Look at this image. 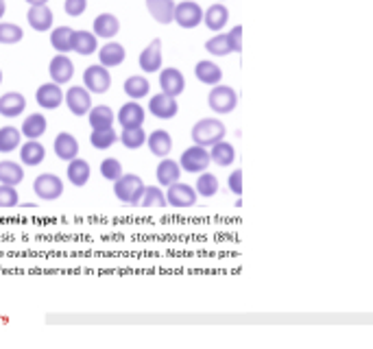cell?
Segmentation results:
<instances>
[{"label":"cell","instance_id":"cell-1","mask_svg":"<svg viewBox=\"0 0 373 349\" xmlns=\"http://www.w3.org/2000/svg\"><path fill=\"white\" fill-rule=\"evenodd\" d=\"M145 188L147 184L140 179V175L134 173H122L118 179L114 182V195L118 201L127 203V205H134V208H140V201H142L145 195Z\"/></svg>","mask_w":373,"mask_h":349},{"label":"cell","instance_id":"cell-2","mask_svg":"<svg viewBox=\"0 0 373 349\" xmlns=\"http://www.w3.org/2000/svg\"><path fill=\"white\" fill-rule=\"evenodd\" d=\"M225 134H227V129L218 118H201L199 123H195V127H192L190 138L195 145L210 149L216 145V142L225 140Z\"/></svg>","mask_w":373,"mask_h":349},{"label":"cell","instance_id":"cell-3","mask_svg":"<svg viewBox=\"0 0 373 349\" xmlns=\"http://www.w3.org/2000/svg\"><path fill=\"white\" fill-rule=\"evenodd\" d=\"M208 105L212 112L216 114H231L238 105V94L234 87L223 85V83H216L212 85L210 94H208Z\"/></svg>","mask_w":373,"mask_h":349},{"label":"cell","instance_id":"cell-4","mask_svg":"<svg viewBox=\"0 0 373 349\" xmlns=\"http://www.w3.org/2000/svg\"><path fill=\"white\" fill-rule=\"evenodd\" d=\"M210 149L205 147H199V145H192L188 147L182 158H179V166H182L184 173H190V175H199L203 171H208L210 166Z\"/></svg>","mask_w":373,"mask_h":349},{"label":"cell","instance_id":"cell-5","mask_svg":"<svg viewBox=\"0 0 373 349\" xmlns=\"http://www.w3.org/2000/svg\"><path fill=\"white\" fill-rule=\"evenodd\" d=\"M199 201V195L197 190L184 184V182H175L166 188V203L171 205V208H177V210H188L192 205H197Z\"/></svg>","mask_w":373,"mask_h":349},{"label":"cell","instance_id":"cell-6","mask_svg":"<svg viewBox=\"0 0 373 349\" xmlns=\"http://www.w3.org/2000/svg\"><path fill=\"white\" fill-rule=\"evenodd\" d=\"M173 22H177L182 29H197L203 24V9L197 0H182L175 5V16Z\"/></svg>","mask_w":373,"mask_h":349},{"label":"cell","instance_id":"cell-7","mask_svg":"<svg viewBox=\"0 0 373 349\" xmlns=\"http://www.w3.org/2000/svg\"><path fill=\"white\" fill-rule=\"evenodd\" d=\"M83 85L87 87V92L92 94H105L111 87V74L109 68H105L103 63H92L83 70Z\"/></svg>","mask_w":373,"mask_h":349},{"label":"cell","instance_id":"cell-8","mask_svg":"<svg viewBox=\"0 0 373 349\" xmlns=\"http://www.w3.org/2000/svg\"><path fill=\"white\" fill-rule=\"evenodd\" d=\"M33 192L42 201H55L63 195V182L61 177L53 175V173H42L35 177L33 182Z\"/></svg>","mask_w":373,"mask_h":349},{"label":"cell","instance_id":"cell-9","mask_svg":"<svg viewBox=\"0 0 373 349\" xmlns=\"http://www.w3.org/2000/svg\"><path fill=\"white\" fill-rule=\"evenodd\" d=\"M63 103L74 116H85L92 109V92H87L85 85H74L68 92H63Z\"/></svg>","mask_w":373,"mask_h":349},{"label":"cell","instance_id":"cell-10","mask_svg":"<svg viewBox=\"0 0 373 349\" xmlns=\"http://www.w3.org/2000/svg\"><path fill=\"white\" fill-rule=\"evenodd\" d=\"M149 112L156 116L160 120H171L179 114V105H177V98L175 96H169V94H156L149 98Z\"/></svg>","mask_w":373,"mask_h":349},{"label":"cell","instance_id":"cell-11","mask_svg":"<svg viewBox=\"0 0 373 349\" xmlns=\"http://www.w3.org/2000/svg\"><path fill=\"white\" fill-rule=\"evenodd\" d=\"M160 87L169 96H182L186 89V76L179 68H164L160 70Z\"/></svg>","mask_w":373,"mask_h":349},{"label":"cell","instance_id":"cell-12","mask_svg":"<svg viewBox=\"0 0 373 349\" xmlns=\"http://www.w3.org/2000/svg\"><path fill=\"white\" fill-rule=\"evenodd\" d=\"M162 61H164V55H162V40L156 37V40H151L149 46L140 53L138 57V63H140V70L145 72H160L162 70Z\"/></svg>","mask_w":373,"mask_h":349},{"label":"cell","instance_id":"cell-13","mask_svg":"<svg viewBox=\"0 0 373 349\" xmlns=\"http://www.w3.org/2000/svg\"><path fill=\"white\" fill-rule=\"evenodd\" d=\"M27 22L33 31H40L46 33L53 29V22H55V14L50 11L48 5H29L27 11Z\"/></svg>","mask_w":373,"mask_h":349},{"label":"cell","instance_id":"cell-14","mask_svg":"<svg viewBox=\"0 0 373 349\" xmlns=\"http://www.w3.org/2000/svg\"><path fill=\"white\" fill-rule=\"evenodd\" d=\"M48 74H50V81L63 85L74 76V63L70 61V57L66 53H59V55H55L53 59H50Z\"/></svg>","mask_w":373,"mask_h":349},{"label":"cell","instance_id":"cell-15","mask_svg":"<svg viewBox=\"0 0 373 349\" xmlns=\"http://www.w3.org/2000/svg\"><path fill=\"white\" fill-rule=\"evenodd\" d=\"M145 118H147V112H145V107L140 105L138 101L125 103V105L118 109V114H116V120L120 123L122 129L142 127V125H145Z\"/></svg>","mask_w":373,"mask_h":349},{"label":"cell","instance_id":"cell-16","mask_svg":"<svg viewBox=\"0 0 373 349\" xmlns=\"http://www.w3.org/2000/svg\"><path fill=\"white\" fill-rule=\"evenodd\" d=\"M35 101H37V105L44 109H57L63 103V89L55 81L42 83L35 92Z\"/></svg>","mask_w":373,"mask_h":349},{"label":"cell","instance_id":"cell-17","mask_svg":"<svg viewBox=\"0 0 373 349\" xmlns=\"http://www.w3.org/2000/svg\"><path fill=\"white\" fill-rule=\"evenodd\" d=\"M53 151L59 160L70 162L74 158H79V140L68 131H61V134H57V138L53 142Z\"/></svg>","mask_w":373,"mask_h":349},{"label":"cell","instance_id":"cell-18","mask_svg":"<svg viewBox=\"0 0 373 349\" xmlns=\"http://www.w3.org/2000/svg\"><path fill=\"white\" fill-rule=\"evenodd\" d=\"M147 147L156 158H169L173 151V138L166 129H156L147 136Z\"/></svg>","mask_w":373,"mask_h":349},{"label":"cell","instance_id":"cell-19","mask_svg":"<svg viewBox=\"0 0 373 349\" xmlns=\"http://www.w3.org/2000/svg\"><path fill=\"white\" fill-rule=\"evenodd\" d=\"M227 20H229V9L223 3H214L208 9H203V24L214 33L223 31Z\"/></svg>","mask_w":373,"mask_h":349},{"label":"cell","instance_id":"cell-20","mask_svg":"<svg viewBox=\"0 0 373 349\" xmlns=\"http://www.w3.org/2000/svg\"><path fill=\"white\" fill-rule=\"evenodd\" d=\"M182 166H179V162L171 160V158H162V162L158 164L156 168V177H158V186L162 188H169L171 184L179 182L182 179Z\"/></svg>","mask_w":373,"mask_h":349},{"label":"cell","instance_id":"cell-21","mask_svg":"<svg viewBox=\"0 0 373 349\" xmlns=\"http://www.w3.org/2000/svg\"><path fill=\"white\" fill-rule=\"evenodd\" d=\"M195 76H197L199 83L212 87V85L223 81V70H221L218 63H214L210 59H201V61H197V66H195Z\"/></svg>","mask_w":373,"mask_h":349},{"label":"cell","instance_id":"cell-22","mask_svg":"<svg viewBox=\"0 0 373 349\" xmlns=\"http://www.w3.org/2000/svg\"><path fill=\"white\" fill-rule=\"evenodd\" d=\"M127 59V50L122 44L118 42H114L109 40L105 46H100L98 48V63H103L105 68H116V66H120V63Z\"/></svg>","mask_w":373,"mask_h":349},{"label":"cell","instance_id":"cell-23","mask_svg":"<svg viewBox=\"0 0 373 349\" xmlns=\"http://www.w3.org/2000/svg\"><path fill=\"white\" fill-rule=\"evenodd\" d=\"M27 109V98L20 92H7L0 96V116L5 118H18Z\"/></svg>","mask_w":373,"mask_h":349},{"label":"cell","instance_id":"cell-24","mask_svg":"<svg viewBox=\"0 0 373 349\" xmlns=\"http://www.w3.org/2000/svg\"><path fill=\"white\" fill-rule=\"evenodd\" d=\"M147 11L158 24H173L175 0H147Z\"/></svg>","mask_w":373,"mask_h":349},{"label":"cell","instance_id":"cell-25","mask_svg":"<svg viewBox=\"0 0 373 349\" xmlns=\"http://www.w3.org/2000/svg\"><path fill=\"white\" fill-rule=\"evenodd\" d=\"M46 158V149L40 140H27L20 145V162L24 166H40Z\"/></svg>","mask_w":373,"mask_h":349},{"label":"cell","instance_id":"cell-26","mask_svg":"<svg viewBox=\"0 0 373 349\" xmlns=\"http://www.w3.org/2000/svg\"><path fill=\"white\" fill-rule=\"evenodd\" d=\"M120 31V22L114 14H100L94 18V24H92V33L96 37H103V40H114L116 35Z\"/></svg>","mask_w":373,"mask_h":349},{"label":"cell","instance_id":"cell-27","mask_svg":"<svg viewBox=\"0 0 373 349\" xmlns=\"http://www.w3.org/2000/svg\"><path fill=\"white\" fill-rule=\"evenodd\" d=\"M48 129V120L44 114H29L27 118H24L20 131L27 140H40Z\"/></svg>","mask_w":373,"mask_h":349},{"label":"cell","instance_id":"cell-28","mask_svg":"<svg viewBox=\"0 0 373 349\" xmlns=\"http://www.w3.org/2000/svg\"><path fill=\"white\" fill-rule=\"evenodd\" d=\"M98 50V37L92 31H74L72 37V53H79V55H94Z\"/></svg>","mask_w":373,"mask_h":349},{"label":"cell","instance_id":"cell-29","mask_svg":"<svg viewBox=\"0 0 373 349\" xmlns=\"http://www.w3.org/2000/svg\"><path fill=\"white\" fill-rule=\"evenodd\" d=\"M68 182L76 188H83L87 182H89V175H92V171H89V164L81 158H74L68 162Z\"/></svg>","mask_w":373,"mask_h":349},{"label":"cell","instance_id":"cell-30","mask_svg":"<svg viewBox=\"0 0 373 349\" xmlns=\"http://www.w3.org/2000/svg\"><path fill=\"white\" fill-rule=\"evenodd\" d=\"M210 160L216 164V166H231L236 162V149L231 142L227 140H221V142H216L214 147H210Z\"/></svg>","mask_w":373,"mask_h":349},{"label":"cell","instance_id":"cell-31","mask_svg":"<svg viewBox=\"0 0 373 349\" xmlns=\"http://www.w3.org/2000/svg\"><path fill=\"white\" fill-rule=\"evenodd\" d=\"M87 123L92 129H107V127H114L116 114L107 105H96V107H92L87 112Z\"/></svg>","mask_w":373,"mask_h":349},{"label":"cell","instance_id":"cell-32","mask_svg":"<svg viewBox=\"0 0 373 349\" xmlns=\"http://www.w3.org/2000/svg\"><path fill=\"white\" fill-rule=\"evenodd\" d=\"M24 182V168L18 162L3 160L0 162V184L7 186H20Z\"/></svg>","mask_w":373,"mask_h":349},{"label":"cell","instance_id":"cell-33","mask_svg":"<svg viewBox=\"0 0 373 349\" xmlns=\"http://www.w3.org/2000/svg\"><path fill=\"white\" fill-rule=\"evenodd\" d=\"M122 89H125V94L129 96L131 101H140V98L149 96V92H151V83H149V79H147V76L131 74L129 79L125 81Z\"/></svg>","mask_w":373,"mask_h":349},{"label":"cell","instance_id":"cell-34","mask_svg":"<svg viewBox=\"0 0 373 349\" xmlns=\"http://www.w3.org/2000/svg\"><path fill=\"white\" fill-rule=\"evenodd\" d=\"M72 37H74V29L55 27L53 31H50V46H53L57 53H70V50H72Z\"/></svg>","mask_w":373,"mask_h":349},{"label":"cell","instance_id":"cell-35","mask_svg":"<svg viewBox=\"0 0 373 349\" xmlns=\"http://www.w3.org/2000/svg\"><path fill=\"white\" fill-rule=\"evenodd\" d=\"M22 145V131L18 127H0V153H11L20 149Z\"/></svg>","mask_w":373,"mask_h":349},{"label":"cell","instance_id":"cell-36","mask_svg":"<svg viewBox=\"0 0 373 349\" xmlns=\"http://www.w3.org/2000/svg\"><path fill=\"white\" fill-rule=\"evenodd\" d=\"M116 142H118V134L114 131V127H107V129H92V134H89V145L98 151H105V149H111Z\"/></svg>","mask_w":373,"mask_h":349},{"label":"cell","instance_id":"cell-37","mask_svg":"<svg viewBox=\"0 0 373 349\" xmlns=\"http://www.w3.org/2000/svg\"><path fill=\"white\" fill-rule=\"evenodd\" d=\"M218 188H221V184H218L216 175H212V173H208V171L199 173L197 184H195V190H197V195H199V197L212 199L214 195H218Z\"/></svg>","mask_w":373,"mask_h":349},{"label":"cell","instance_id":"cell-38","mask_svg":"<svg viewBox=\"0 0 373 349\" xmlns=\"http://www.w3.org/2000/svg\"><path fill=\"white\" fill-rule=\"evenodd\" d=\"M147 136H149V134L145 131L142 127H131V129H122V134L118 136V140L122 142L125 149L136 151V149L147 145Z\"/></svg>","mask_w":373,"mask_h":349},{"label":"cell","instance_id":"cell-39","mask_svg":"<svg viewBox=\"0 0 373 349\" xmlns=\"http://www.w3.org/2000/svg\"><path fill=\"white\" fill-rule=\"evenodd\" d=\"M140 205H142V208H158V210H164L166 205H169V203H166V192H164L160 186H147Z\"/></svg>","mask_w":373,"mask_h":349},{"label":"cell","instance_id":"cell-40","mask_svg":"<svg viewBox=\"0 0 373 349\" xmlns=\"http://www.w3.org/2000/svg\"><path fill=\"white\" fill-rule=\"evenodd\" d=\"M205 50H208V53L214 55V57H225V55L234 53L231 46H229L227 33H221V31H218V35H212L210 40L205 42Z\"/></svg>","mask_w":373,"mask_h":349},{"label":"cell","instance_id":"cell-41","mask_svg":"<svg viewBox=\"0 0 373 349\" xmlns=\"http://www.w3.org/2000/svg\"><path fill=\"white\" fill-rule=\"evenodd\" d=\"M22 40H24L22 27H18V24H14V22H3V20H0V44L11 46V44L22 42Z\"/></svg>","mask_w":373,"mask_h":349},{"label":"cell","instance_id":"cell-42","mask_svg":"<svg viewBox=\"0 0 373 349\" xmlns=\"http://www.w3.org/2000/svg\"><path fill=\"white\" fill-rule=\"evenodd\" d=\"M20 205V195H18V186H7L0 184V210H11Z\"/></svg>","mask_w":373,"mask_h":349},{"label":"cell","instance_id":"cell-43","mask_svg":"<svg viewBox=\"0 0 373 349\" xmlns=\"http://www.w3.org/2000/svg\"><path fill=\"white\" fill-rule=\"evenodd\" d=\"M100 175L103 179H107V182H116V179L122 175V164L116 158H105L100 162Z\"/></svg>","mask_w":373,"mask_h":349},{"label":"cell","instance_id":"cell-44","mask_svg":"<svg viewBox=\"0 0 373 349\" xmlns=\"http://www.w3.org/2000/svg\"><path fill=\"white\" fill-rule=\"evenodd\" d=\"M85 9H87V0H66V3H63V11H66L70 18L83 16Z\"/></svg>","mask_w":373,"mask_h":349},{"label":"cell","instance_id":"cell-45","mask_svg":"<svg viewBox=\"0 0 373 349\" xmlns=\"http://www.w3.org/2000/svg\"><path fill=\"white\" fill-rule=\"evenodd\" d=\"M227 40H229L231 50H234V53H240L242 50V27L240 24H236L234 29L227 31Z\"/></svg>","mask_w":373,"mask_h":349},{"label":"cell","instance_id":"cell-46","mask_svg":"<svg viewBox=\"0 0 373 349\" xmlns=\"http://www.w3.org/2000/svg\"><path fill=\"white\" fill-rule=\"evenodd\" d=\"M227 188L229 192H234V195H242V171H234L229 177H227Z\"/></svg>","mask_w":373,"mask_h":349},{"label":"cell","instance_id":"cell-47","mask_svg":"<svg viewBox=\"0 0 373 349\" xmlns=\"http://www.w3.org/2000/svg\"><path fill=\"white\" fill-rule=\"evenodd\" d=\"M5 14H7V0H0V20L5 18Z\"/></svg>","mask_w":373,"mask_h":349},{"label":"cell","instance_id":"cell-48","mask_svg":"<svg viewBox=\"0 0 373 349\" xmlns=\"http://www.w3.org/2000/svg\"><path fill=\"white\" fill-rule=\"evenodd\" d=\"M29 5H48V0H27Z\"/></svg>","mask_w":373,"mask_h":349},{"label":"cell","instance_id":"cell-49","mask_svg":"<svg viewBox=\"0 0 373 349\" xmlns=\"http://www.w3.org/2000/svg\"><path fill=\"white\" fill-rule=\"evenodd\" d=\"M0 83H3V70H0Z\"/></svg>","mask_w":373,"mask_h":349},{"label":"cell","instance_id":"cell-50","mask_svg":"<svg viewBox=\"0 0 373 349\" xmlns=\"http://www.w3.org/2000/svg\"><path fill=\"white\" fill-rule=\"evenodd\" d=\"M218 3H221V0H218Z\"/></svg>","mask_w":373,"mask_h":349}]
</instances>
